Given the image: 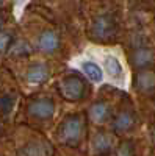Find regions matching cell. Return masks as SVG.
Returning <instances> with one entry per match:
<instances>
[{
  "label": "cell",
  "instance_id": "cell-1",
  "mask_svg": "<svg viewBox=\"0 0 155 156\" xmlns=\"http://www.w3.org/2000/svg\"><path fill=\"white\" fill-rule=\"evenodd\" d=\"M83 133V123L80 120L79 115H69L66 117L60 128H58V137L61 142L64 144H69V145H75L79 144V140L82 137Z\"/></svg>",
  "mask_w": 155,
  "mask_h": 156
},
{
  "label": "cell",
  "instance_id": "cell-2",
  "mask_svg": "<svg viewBox=\"0 0 155 156\" xmlns=\"http://www.w3.org/2000/svg\"><path fill=\"white\" fill-rule=\"evenodd\" d=\"M118 33V23L110 14L97 16L91 23V34L97 41H110Z\"/></svg>",
  "mask_w": 155,
  "mask_h": 156
},
{
  "label": "cell",
  "instance_id": "cell-3",
  "mask_svg": "<svg viewBox=\"0 0 155 156\" xmlns=\"http://www.w3.org/2000/svg\"><path fill=\"white\" fill-rule=\"evenodd\" d=\"M61 94L68 100H80L85 94V83L80 76L69 75L61 80Z\"/></svg>",
  "mask_w": 155,
  "mask_h": 156
},
{
  "label": "cell",
  "instance_id": "cell-4",
  "mask_svg": "<svg viewBox=\"0 0 155 156\" xmlns=\"http://www.w3.org/2000/svg\"><path fill=\"white\" fill-rule=\"evenodd\" d=\"M103 70L107 72V75L110 76V80L118 83L119 86H124L125 81V72L121 61L118 59V56L114 55H107L103 58Z\"/></svg>",
  "mask_w": 155,
  "mask_h": 156
},
{
  "label": "cell",
  "instance_id": "cell-5",
  "mask_svg": "<svg viewBox=\"0 0 155 156\" xmlns=\"http://www.w3.org/2000/svg\"><path fill=\"white\" fill-rule=\"evenodd\" d=\"M54 112H55V105L49 98H36L28 105V114L39 120L50 119Z\"/></svg>",
  "mask_w": 155,
  "mask_h": 156
},
{
  "label": "cell",
  "instance_id": "cell-6",
  "mask_svg": "<svg viewBox=\"0 0 155 156\" xmlns=\"http://www.w3.org/2000/svg\"><path fill=\"white\" fill-rule=\"evenodd\" d=\"M54 150L44 140H31L27 142L19 150V156H52Z\"/></svg>",
  "mask_w": 155,
  "mask_h": 156
},
{
  "label": "cell",
  "instance_id": "cell-7",
  "mask_svg": "<svg viewBox=\"0 0 155 156\" xmlns=\"http://www.w3.org/2000/svg\"><path fill=\"white\" fill-rule=\"evenodd\" d=\"M153 51L149 48V47H144V45H138L130 55V59H132V64L136 67V69H144L147 66L153 62Z\"/></svg>",
  "mask_w": 155,
  "mask_h": 156
},
{
  "label": "cell",
  "instance_id": "cell-8",
  "mask_svg": "<svg viewBox=\"0 0 155 156\" xmlns=\"http://www.w3.org/2000/svg\"><path fill=\"white\" fill-rule=\"evenodd\" d=\"M58 47H60V37L55 31L47 30L38 37V48L44 53H54L58 50Z\"/></svg>",
  "mask_w": 155,
  "mask_h": 156
},
{
  "label": "cell",
  "instance_id": "cell-9",
  "mask_svg": "<svg viewBox=\"0 0 155 156\" xmlns=\"http://www.w3.org/2000/svg\"><path fill=\"white\" fill-rule=\"evenodd\" d=\"M49 73H50V70L47 67V64L36 62V64H31L28 67L25 78H27V81L30 84H41L49 78Z\"/></svg>",
  "mask_w": 155,
  "mask_h": 156
},
{
  "label": "cell",
  "instance_id": "cell-10",
  "mask_svg": "<svg viewBox=\"0 0 155 156\" xmlns=\"http://www.w3.org/2000/svg\"><path fill=\"white\" fill-rule=\"evenodd\" d=\"M135 125V117L130 111H121L113 120V129L116 133H125L128 129H132Z\"/></svg>",
  "mask_w": 155,
  "mask_h": 156
},
{
  "label": "cell",
  "instance_id": "cell-11",
  "mask_svg": "<svg viewBox=\"0 0 155 156\" xmlns=\"http://www.w3.org/2000/svg\"><path fill=\"white\" fill-rule=\"evenodd\" d=\"M80 70L86 75V78L89 81H93V83H100L103 80V73H102V69L97 66V64L94 61H82L80 62Z\"/></svg>",
  "mask_w": 155,
  "mask_h": 156
},
{
  "label": "cell",
  "instance_id": "cell-12",
  "mask_svg": "<svg viewBox=\"0 0 155 156\" xmlns=\"http://www.w3.org/2000/svg\"><path fill=\"white\" fill-rule=\"evenodd\" d=\"M136 87L143 92H150L155 89V72L141 70L136 75Z\"/></svg>",
  "mask_w": 155,
  "mask_h": 156
},
{
  "label": "cell",
  "instance_id": "cell-13",
  "mask_svg": "<svg viewBox=\"0 0 155 156\" xmlns=\"http://www.w3.org/2000/svg\"><path fill=\"white\" fill-rule=\"evenodd\" d=\"M88 114H89V119L94 123H103V122H107V119L110 117V108L107 106V103L97 101L89 108Z\"/></svg>",
  "mask_w": 155,
  "mask_h": 156
},
{
  "label": "cell",
  "instance_id": "cell-14",
  "mask_svg": "<svg viewBox=\"0 0 155 156\" xmlns=\"http://www.w3.org/2000/svg\"><path fill=\"white\" fill-rule=\"evenodd\" d=\"M113 147V137L108 133H97L93 137V150L96 153H107Z\"/></svg>",
  "mask_w": 155,
  "mask_h": 156
},
{
  "label": "cell",
  "instance_id": "cell-15",
  "mask_svg": "<svg viewBox=\"0 0 155 156\" xmlns=\"http://www.w3.org/2000/svg\"><path fill=\"white\" fill-rule=\"evenodd\" d=\"M13 106H14V97L13 95H2L0 97V112L9 114Z\"/></svg>",
  "mask_w": 155,
  "mask_h": 156
},
{
  "label": "cell",
  "instance_id": "cell-16",
  "mask_svg": "<svg viewBox=\"0 0 155 156\" xmlns=\"http://www.w3.org/2000/svg\"><path fill=\"white\" fill-rule=\"evenodd\" d=\"M11 53L13 55H28L30 53V47L27 42H24V41H17L13 44L11 47Z\"/></svg>",
  "mask_w": 155,
  "mask_h": 156
},
{
  "label": "cell",
  "instance_id": "cell-17",
  "mask_svg": "<svg viewBox=\"0 0 155 156\" xmlns=\"http://www.w3.org/2000/svg\"><path fill=\"white\" fill-rule=\"evenodd\" d=\"M11 44V34L6 31H0V53H5Z\"/></svg>",
  "mask_w": 155,
  "mask_h": 156
},
{
  "label": "cell",
  "instance_id": "cell-18",
  "mask_svg": "<svg viewBox=\"0 0 155 156\" xmlns=\"http://www.w3.org/2000/svg\"><path fill=\"white\" fill-rule=\"evenodd\" d=\"M118 156H133V145L132 142H124L118 150Z\"/></svg>",
  "mask_w": 155,
  "mask_h": 156
},
{
  "label": "cell",
  "instance_id": "cell-19",
  "mask_svg": "<svg viewBox=\"0 0 155 156\" xmlns=\"http://www.w3.org/2000/svg\"><path fill=\"white\" fill-rule=\"evenodd\" d=\"M3 22H5V16H3V12L0 11V28H2V25H3Z\"/></svg>",
  "mask_w": 155,
  "mask_h": 156
},
{
  "label": "cell",
  "instance_id": "cell-20",
  "mask_svg": "<svg viewBox=\"0 0 155 156\" xmlns=\"http://www.w3.org/2000/svg\"><path fill=\"white\" fill-rule=\"evenodd\" d=\"M2 3H3V0H0V5H2Z\"/></svg>",
  "mask_w": 155,
  "mask_h": 156
},
{
  "label": "cell",
  "instance_id": "cell-21",
  "mask_svg": "<svg viewBox=\"0 0 155 156\" xmlns=\"http://www.w3.org/2000/svg\"><path fill=\"white\" fill-rule=\"evenodd\" d=\"M0 131H2V125H0Z\"/></svg>",
  "mask_w": 155,
  "mask_h": 156
}]
</instances>
